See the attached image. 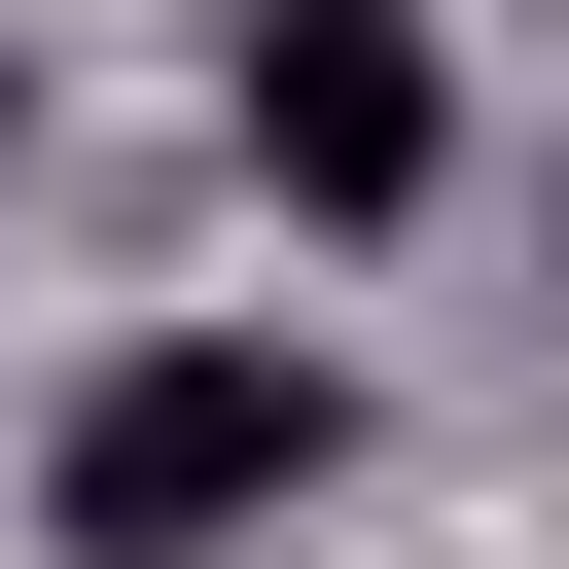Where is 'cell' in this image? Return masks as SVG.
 <instances>
[{
  "mask_svg": "<svg viewBox=\"0 0 569 569\" xmlns=\"http://www.w3.org/2000/svg\"><path fill=\"white\" fill-rule=\"evenodd\" d=\"M320 462H356V391H320L284 320H142V356L71 391V462H36V533H71V569H249V533H284Z\"/></svg>",
  "mask_w": 569,
  "mask_h": 569,
  "instance_id": "obj_1",
  "label": "cell"
},
{
  "mask_svg": "<svg viewBox=\"0 0 569 569\" xmlns=\"http://www.w3.org/2000/svg\"><path fill=\"white\" fill-rule=\"evenodd\" d=\"M213 107H249V178H284L320 249H391V213L462 178V71H427V0H249V36H213Z\"/></svg>",
  "mask_w": 569,
  "mask_h": 569,
  "instance_id": "obj_2",
  "label": "cell"
}]
</instances>
